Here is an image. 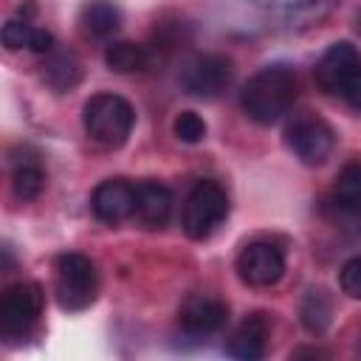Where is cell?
I'll return each mask as SVG.
<instances>
[{
  "instance_id": "cell-17",
  "label": "cell",
  "mask_w": 361,
  "mask_h": 361,
  "mask_svg": "<svg viewBox=\"0 0 361 361\" xmlns=\"http://www.w3.org/2000/svg\"><path fill=\"white\" fill-rule=\"evenodd\" d=\"M333 200L347 214H361V164H347L333 186Z\"/></svg>"
},
{
  "instance_id": "cell-19",
  "label": "cell",
  "mask_w": 361,
  "mask_h": 361,
  "mask_svg": "<svg viewBox=\"0 0 361 361\" xmlns=\"http://www.w3.org/2000/svg\"><path fill=\"white\" fill-rule=\"evenodd\" d=\"M45 186V172L34 161H23L11 172V192L17 200H34Z\"/></svg>"
},
{
  "instance_id": "cell-18",
  "label": "cell",
  "mask_w": 361,
  "mask_h": 361,
  "mask_svg": "<svg viewBox=\"0 0 361 361\" xmlns=\"http://www.w3.org/2000/svg\"><path fill=\"white\" fill-rule=\"evenodd\" d=\"M299 316H302V324L310 330V333H322L327 330L330 319H333V299L324 288H313L305 293L302 299V307H299Z\"/></svg>"
},
{
  "instance_id": "cell-21",
  "label": "cell",
  "mask_w": 361,
  "mask_h": 361,
  "mask_svg": "<svg viewBox=\"0 0 361 361\" xmlns=\"http://www.w3.org/2000/svg\"><path fill=\"white\" fill-rule=\"evenodd\" d=\"M31 37H34L31 20H8V23L3 25V45H6L8 51L28 48V45H31Z\"/></svg>"
},
{
  "instance_id": "cell-11",
  "label": "cell",
  "mask_w": 361,
  "mask_h": 361,
  "mask_svg": "<svg viewBox=\"0 0 361 361\" xmlns=\"http://www.w3.org/2000/svg\"><path fill=\"white\" fill-rule=\"evenodd\" d=\"M90 209L102 223L116 226V223L133 217V212H135V186L124 178H107L93 189Z\"/></svg>"
},
{
  "instance_id": "cell-20",
  "label": "cell",
  "mask_w": 361,
  "mask_h": 361,
  "mask_svg": "<svg viewBox=\"0 0 361 361\" xmlns=\"http://www.w3.org/2000/svg\"><path fill=\"white\" fill-rule=\"evenodd\" d=\"M175 135L183 141V144H197L206 138V121L195 113V110H183L175 116V124H172Z\"/></svg>"
},
{
  "instance_id": "cell-4",
  "label": "cell",
  "mask_w": 361,
  "mask_h": 361,
  "mask_svg": "<svg viewBox=\"0 0 361 361\" xmlns=\"http://www.w3.org/2000/svg\"><path fill=\"white\" fill-rule=\"evenodd\" d=\"M54 290H56V302L62 310L76 313V310L90 307L96 299V290H99V274H96L93 259L85 254H76V251L56 257Z\"/></svg>"
},
{
  "instance_id": "cell-16",
  "label": "cell",
  "mask_w": 361,
  "mask_h": 361,
  "mask_svg": "<svg viewBox=\"0 0 361 361\" xmlns=\"http://www.w3.org/2000/svg\"><path fill=\"white\" fill-rule=\"evenodd\" d=\"M147 48L138 45V42H130V39H118V42H110L107 51H104V65L116 73H133V71H144L147 68Z\"/></svg>"
},
{
  "instance_id": "cell-9",
  "label": "cell",
  "mask_w": 361,
  "mask_h": 361,
  "mask_svg": "<svg viewBox=\"0 0 361 361\" xmlns=\"http://www.w3.org/2000/svg\"><path fill=\"white\" fill-rule=\"evenodd\" d=\"M178 322L189 336H209L226 327L228 322V307L223 299L212 293H192L183 299L178 310Z\"/></svg>"
},
{
  "instance_id": "cell-24",
  "label": "cell",
  "mask_w": 361,
  "mask_h": 361,
  "mask_svg": "<svg viewBox=\"0 0 361 361\" xmlns=\"http://www.w3.org/2000/svg\"><path fill=\"white\" fill-rule=\"evenodd\" d=\"M34 54H51L54 51V34L45 31V28H34V37H31V45H28Z\"/></svg>"
},
{
  "instance_id": "cell-12",
  "label": "cell",
  "mask_w": 361,
  "mask_h": 361,
  "mask_svg": "<svg viewBox=\"0 0 361 361\" xmlns=\"http://www.w3.org/2000/svg\"><path fill=\"white\" fill-rule=\"evenodd\" d=\"M172 206H175V197L164 183H158V180L135 183V212H133V217L144 228L166 226L169 217H172Z\"/></svg>"
},
{
  "instance_id": "cell-1",
  "label": "cell",
  "mask_w": 361,
  "mask_h": 361,
  "mask_svg": "<svg viewBox=\"0 0 361 361\" xmlns=\"http://www.w3.org/2000/svg\"><path fill=\"white\" fill-rule=\"evenodd\" d=\"M296 73L288 65H268L257 71L240 90L243 113L257 124H276L296 102Z\"/></svg>"
},
{
  "instance_id": "cell-26",
  "label": "cell",
  "mask_w": 361,
  "mask_h": 361,
  "mask_svg": "<svg viewBox=\"0 0 361 361\" xmlns=\"http://www.w3.org/2000/svg\"><path fill=\"white\" fill-rule=\"evenodd\" d=\"M358 28H361V14H358Z\"/></svg>"
},
{
  "instance_id": "cell-23",
  "label": "cell",
  "mask_w": 361,
  "mask_h": 361,
  "mask_svg": "<svg viewBox=\"0 0 361 361\" xmlns=\"http://www.w3.org/2000/svg\"><path fill=\"white\" fill-rule=\"evenodd\" d=\"M353 110H361V68L347 79V85L341 87V93H338Z\"/></svg>"
},
{
  "instance_id": "cell-13",
  "label": "cell",
  "mask_w": 361,
  "mask_h": 361,
  "mask_svg": "<svg viewBox=\"0 0 361 361\" xmlns=\"http://www.w3.org/2000/svg\"><path fill=\"white\" fill-rule=\"evenodd\" d=\"M265 338H268V319L265 313H251L228 338L226 353L243 361H257L265 355Z\"/></svg>"
},
{
  "instance_id": "cell-15",
  "label": "cell",
  "mask_w": 361,
  "mask_h": 361,
  "mask_svg": "<svg viewBox=\"0 0 361 361\" xmlns=\"http://www.w3.org/2000/svg\"><path fill=\"white\" fill-rule=\"evenodd\" d=\"M42 79L54 87V90H71L79 85L82 79V62L76 59V54L71 51H51L48 62H45V71H42Z\"/></svg>"
},
{
  "instance_id": "cell-6",
  "label": "cell",
  "mask_w": 361,
  "mask_h": 361,
  "mask_svg": "<svg viewBox=\"0 0 361 361\" xmlns=\"http://www.w3.org/2000/svg\"><path fill=\"white\" fill-rule=\"evenodd\" d=\"M231 76H234L231 59L223 54H195L178 71L180 87L192 96H200V99L220 96L231 85Z\"/></svg>"
},
{
  "instance_id": "cell-22",
  "label": "cell",
  "mask_w": 361,
  "mask_h": 361,
  "mask_svg": "<svg viewBox=\"0 0 361 361\" xmlns=\"http://www.w3.org/2000/svg\"><path fill=\"white\" fill-rule=\"evenodd\" d=\"M338 285L350 299H361V257H353L341 265Z\"/></svg>"
},
{
  "instance_id": "cell-5",
  "label": "cell",
  "mask_w": 361,
  "mask_h": 361,
  "mask_svg": "<svg viewBox=\"0 0 361 361\" xmlns=\"http://www.w3.org/2000/svg\"><path fill=\"white\" fill-rule=\"evenodd\" d=\"M45 307V293L37 282H17L0 299V330L6 338L28 336Z\"/></svg>"
},
{
  "instance_id": "cell-2",
  "label": "cell",
  "mask_w": 361,
  "mask_h": 361,
  "mask_svg": "<svg viewBox=\"0 0 361 361\" xmlns=\"http://www.w3.org/2000/svg\"><path fill=\"white\" fill-rule=\"evenodd\" d=\"M82 124L90 141L113 149L130 138L135 124V110L118 93H96L82 107Z\"/></svg>"
},
{
  "instance_id": "cell-3",
  "label": "cell",
  "mask_w": 361,
  "mask_h": 361,
  "mask_svg": "<svg viewBox=\"0 0 361 361\" xmlns=\"http://www.w3.org/2000/svg\"><path fill=\"white\" fill-rule=\"evenodd\" d=\"M228 217V195L217 180H197L183 200L180 226L189 240L212 237Z\"/></svg>"
},
{
  "instance_id": "cell-7",
  "label": "cell",
  "mask_w": 361,
  "mask_h": 361,
  "mask_svg": "<svg viewBox=\"0 0 361 361\" xmlns=\"http://www.w3.org/2000/svg\"><path fill=\"white\" fill-rule=\"evenodd\" d=\"M336 144L333 127L319 116H302L285 130V147L307 166H319L330 158Z\"/></svg>"
},
{
  "instance_id": "cell-25",
  "label": "cell",
  "mask_w": 361,
  "mask_h": 361,
  "mask_svg": "<svg viewBox=\"0 0 361 361\" xmlns=\"http://www.w3.org/2000/svg\"><path fill=\"white\" fill-rule=\"evenodd\" d=\"M290 355H293V358H302V355H327V353H324V350H313V347H307V350H293Z\"/></svg>"
},
{
  "instance_id": "cell-8",
  "label": "cell",
  "mask_w": 361,
  "mask_h": 361,
  "mask_svg": "<svg viewBox=\"0 0 361 361\" xmlns=\"http://www.w3.org/2000/svg\"><path fill=\"white\" fill-rule=\"evenodd\" d=\"M285 274V254L268 240L248 243L237 257V276L251 288H271Z\"/></svg>"
},
{
  "instance_id": "cell-10",
  "label": "cell",
  "mask_w": 361,
  "mask_h": 361,
  "mask_svg": "<svg viewBox=\"0 0 361 361\" xmlns=\"http://www.w3.org/2000/svg\"><path fill=\"white\" fill-rule=\"evenodd\" d=\"M358 68H361V54H358V48H355L353 42H347V39L333 42V45L322 54V59H319V65H316V85H319L324 93L338 96L341 87L347 85V79H350Z\"/></svg>"
},
{
  "instance_id": "cell-14",
  "label": "cell",
  "mask_w": 361,
  "mask_h": 361,
  "mask_svg": "<svg viewBox=\"0 0 361 361\" xmlns=\"http://www.w3.org/2000/svg\"><path fill=\"white\" fill-rule=\"evenodd\" d=\"M79 23H82V31L87 37L104 39V37L118 31L121 11L113 0H85V6L79 8Z\"/></svg>"
}]
</instances>
